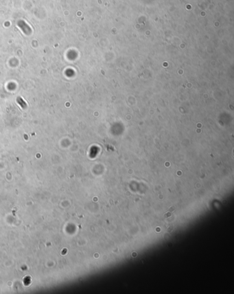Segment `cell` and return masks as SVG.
<instances>
[{
    "instance_id": "obj_1",
    "label": "cell",
    "mask_w": 234,
    "mask_h": 294,
    "mask_svg": "<svg viewBox=\"0 0 234 294\" xmlns=\"http://www.w3.org/2000/svg\"><path fill=\"white\" fill-rule=\"evenodd\" d=\"M17 103H18L20 106H21V107L22 108H27V104H26V102L23 99V98H21V97H19V98H17Z\"/></svg>"
}]
</instances>
